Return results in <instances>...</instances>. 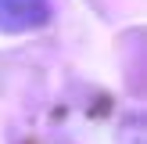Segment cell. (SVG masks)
I'll return each instance as SVG.
<instances>
[{"mask_svg":"<svg viewBox=\"0 0 147 144\" xmlns=\"http://www.w3.org/2000/svg\"><path fill=\"white\" fill-rule=\"evenodd\" d=\"M50 0H0V33H29L50 22Z\"/></svg>","mask_w":147,"mask_h":144,"instance_id":"cell-1","label":"cell"}]
</instances>
